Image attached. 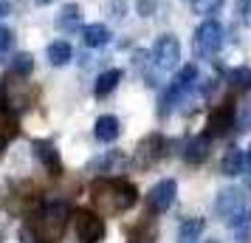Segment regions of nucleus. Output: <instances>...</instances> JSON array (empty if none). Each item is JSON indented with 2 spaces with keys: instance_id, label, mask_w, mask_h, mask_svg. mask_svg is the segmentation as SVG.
I'll return each instance as SVG.
<instances>
[{
  "instance_id": "nucleus-15",
  "label": "nucleus",
  "mask_w": 251,
  "mask_h": 243,
  "mask_svg": "<svg viewBox=\"0 0 251 243\" xmlns=\"http://www.w3.org/2000/svg\"><path fill=\"white\" fill-rule=\"evenodd\" d=\"M209 147H212V139L201 133V136H195L183 144V162L186 164H203L209 159Z\"/></svg>"
},
{
  "instance_id": "nucleus-30",
  "label": "nucleus",
  "mask_w": 251,
  "mask_h": 243,
  "mask_svg": "<svg viewBox=\"0 0 251 243\" xmlns=\"http://www.w3.org/2000/svg\"><path fill=\"white\" fill-rule=\"evenodd\" d=\"M107 9H110V17H116V20H122V17H125V3H122V0H113Z\"/></svg>"
},
{
  "instance_id": "nucleus-4",
  "label": "nucleus",
  "mask_w": 251,
  "mask_h": 243,
  "mask_svg": "<svg viewBox=\"0 0 251 243\" xmlns=\"http://www.w3.org/2000/svg\"><path fill=\"white\" fill-rule=\"evenodd\" d=\"M195 85H198V65H183L175 77H172V82L167 85V91H164V96H161V108H158V113L161 116H167L175 108L178 102H183L186 96H189V91H192Z\"/></svg>"
},
{
  "instance_id": "nucleus-20",
  "label": "nucleus",
  "mask_w": 251,
  "mask_h": 243,
  "mask_svg": "<svg viewBox=\"0 0 251 243\" xmlns=\"http://www.w3.org/2000/svg\"><path fill=\"white\" fill-rule=\"evenodd\" d=\"M220 173L228 175V178H234V175L243 173V150L240 147H226V153H223V159H220Z\"/></svg>"
},
{
  "instance_id": "nucleus-29",
  "label": "nucleus",
  "mask_w": 251,
  "mask_h": 243,
  "mask_svg": "<svg viewBox=\"0 0 251 243\" xmlns=\"http://www.w3.org/2000/svg\"><path fill=\"white\" fill-rule=\"evenodd\" d=\"M136 12L141 14V17H152V14L158 12V3H155V0H138Z\"/></svg>"
},
{
  "instance_id": "nucleus-27",
  "label": "nucleus",
  "mask_w": 251,
  "mask_h": 243,
  "mask_svg": "<svg viewBox=\"0 0 251 243\" xmlns=\"http://www.w3.org/2000/svg\"><path fill=\"white\" fill-rule=\"evenodd\" d=\"M14 46V31L12 28H6V26H0V57H6Z\"/></svg>"
},
{
  "instance_id": "nucleus-12",
  "label": "nucleus",
  "mask_w": 251,
  "mask_h": 243,
  "mask_svg": "<svg viewBox=\"0 0 251 243\" xmlns=\"http://www.w3.org/2000/svg\"><path fill=\"white\" fill-rule=\"evenodd\" d=\"M54 26H57L59 34H74V31H79L82 28V9L76 3H65V6L59 9Z\"/></svg>"
},
{
  "instance_id": "nucleus-32",
  "label": "nucleus",
  "mask_w": 251,
  "mask_h": 243,
  "mask_svg": "<svg viewBox=\"0 0 251 243\" xmlns=\"http://www.w3.org/2000/svg\"><path fill=\"white\" fill-rule=\"evenodd\" d=\"M9 12H12V3H9V0H0V20H3Z\"/></svg>"
},
{
  "instance_id": "nucleus-13",
  "label": "nucleus",
  "mask_w": 251,
  "mask_h": 243,
  "mask_svg": "<svg viewBox=\"0 0 251 243\" xmlns=\"http://www.w3.org/2000/svg\"><path fill=\"white\" fill-rule=\"evenodd\" d=\"M93 136H96V141H102V144H113V141L122 136V122H119L113 113L99 116L96 125H93Z\"/></svg>"
},
{
  "instance_id": "nucleus-33",
  "label": "nucleus",
  "mask_w": 251,
  "mask_h": 243,
  "mask_svg": "<svg viewBox=\"0 0 251 243\" xmlns=\"http://www.w3.org/2000/svg\"><path fill=\"white\" fill-rule=\"evenodd\" d=\"M37 6H48V3H54V0H34Z\"/></svg>"
},
{
  "instance_id": "nucleus-17",
  "label": "nucleus",
  "mask_w": 251,
  "mask_h": 243,
  "mask_svg": "<svg viewBox=\"0 0 251 243\" xmlns=\"http://www.w3.org/2000/svg\"><path fill=\"white\" fill-rule=\"evenodd\" d=\"M119 82H122V71L119 68H110V71H102L96 82H93V96L96 99H104V96H110V93L119 88Z\"/></svg>"
},
{
  "instance_id": "nucleus-3",
  "label": "nucleus",
  "mask_w": 251,
  "mask_h": 243,
  "mask_svg": "<svg viewBox=\"0 0 251 243\" xmlns=\"http://www.w3.org/2000/svg\"><path fill=\"white\" fill-rule=\"evenodd\" d=\"M223 43H226V31H223V26L217 23L215 17L203 20V23L195 28V40H192L195 57H201V59H215L217 54H220Z\"/></svg>"
},
{
  "instance_id": "nucleus-19",
  "label": "nucleus",
  "mask_w": 251,
  "mask_h": 243,
  "mask_svg": "<svg viewBox=\"0 0 251 243\" xmlns=\"http://www.w3.org/2000/svg\"><path fill=\"white\" fill-rule=\"evenodd\" d=\"M17 136V116L9 110V108H3L0 105V156H3V150L9 147V141Z\"/></svg>"
},
{
  "instance_id": "nucleus-24",
  "label": "nucleus",
  "mask_w": 251,
  "mask_h": 243,
  "mask_svg": "<svg viewBox=\"0 0 251 243\" xmlns=\"http://www.w3.org/2000/svg\"><path fill=\"white\" fill-rule=\"evenodd\" d=\"M189 3H192L195 14H201V17H212V14H217L220 9H223L226 0H189Z\"/></svg>"
},
{
  "instance_id": "nucleus-22",
  "label": "nucleus",
  "mask_w": 251,
  "mask_h": 243,
  "mask_svg": "<svg viewBox=\"0 0 251 243\" xmlns=\"http://www.w3.org/2000/svg\"><path fill=\"white\" fill-rule=\"evenodd\" d=\"M71 57H74V48H71L68 40H54V43L48 46V62H51L54 68H62V65H68Z\"/></svg>"
},
{
  "instance_id": "nucleus-5",
  "label": "nucleus",
  "mask_w": 251,
  "mask_h": 243,
  "mask_svg": "<svg viewBox=\"0 0 251 243\" xmlns=\"http://www.w3.org/2000/svg\"><path fill=\"white\" fill-rule=\"evenodd\" d=\"M150 59H152V68H158V71L178 68V62H181V43H178V37L175 34H161L158 40L152 43Z\"/></svg>"
},
{
  "instance_id": "nucleus-1",
  "label": "nucleus",
  "mask_w": 251,
  "mask_h": 243,
  "mask_svg": "<svg viewBox=\"0 0 251 243\" xmlns=\"http://www.w3.org/2000/svg\"><path fill=\"white\" fill-rule=\"evenodd\" d=\"M138 201L136 184L127 178H99L91 184V204L99 215H122Z\"/></svg>"
},
{
  "instance_id": "nucleus-9",
  "label": "nucleus",
  "mask_w": 251,
  "mask_h": 243,
  "mask_svg": "<svg viewBox=\"0 0 251 243\" xmlns=\"http://www.w3.org/2000/svg\"><path fill=\"white\" fill-rule=\"evenodd\" d=\"M234 119H237V113H234V96H226L220 105L212 108V113L206 119V136L209 139L226 136L228 130L234 128Z\"/></svg>"
},
{
  "instance_id": "nucleus-14",
  "label": "nucleus",
  "mask_w": 251,
  "mask_h": 243,
  "mask_svg": "<svg viewBox=\"0 0 251 243\" xmlns=\"http://www.w3.org/2000/svg\"><path fill=\"white\" fill-rule=\"evenodd\" d=\"M125 164H127V156L122 150H104L102 156H96V159L88 164V170H91V173H119Z\"/></svg>"
},
{
  "instance_id": "nucleus-6",
  "label": "nucleus",
  "mask_w": 251,
  "mask_h": 243,
  "mask_svg": "<svg viewBox=\"0 0 251 243\" xmlns=\"http://www.w3.org/2000/svg\"><path fill=\"white\" fill-rule=\"evenodd\" d=\"M164 156H167V139L161 133H150L138 141L136 153H133V164L138 170H152Z\"/></svg>"
},
{
  "instance_id": "nucleus-31",
  "label": "nucleus",
  "mask_w": 251,
  "mask_h": 243,
  "mask_svg": "<svg viewBox=\"0 0 251 243\" xmlns=\"http://www.w3.org/2000/svg\"><path fill=\"white\" fill-rule=\"evenodd\" d=\"M243 170L251 175V144H249V150L243 153Z\"/></svg>"
},
{
  "instance_id": "nucleus-34",
  "label": "nucleus",
  "mask_w": 251,
  "mask_h": 243,
  "mask_svg": "<svg viewBox=\"0 0 251 243\" xmlns=\"http://www.w3.org/2000/svg\"><path fill=\"white\" fill-rule=\"evenodd\" d=\"M206 243H220V241H215V238H212V241H206Z\"/></svg>"
},
{
  "instance_id": "nucleus-16",
  "label": "nucleus",
  "mask_w": 251,
  "mask_h": 243,
  "mask_svg": "<svg viewBox=\"0 0 251 243\" xmlns=\"http://www.w3.org/2000/svg\"><path fill=\"white\" fill-rule=\"evenodd\" d=\"M203 229H206V220L198 218V215H189V218H183L178 223V241L175 243H201Z\"/></svg>"
},
{
  "instance_id": "nucleus-26",
  "label": "nucleus",
  "mask_w": 251,
  "mask_h": 243,
  "mask_svg": "<svg viewBox=\"0 0 251 243\" xmlns=\"http://www.w3.org/2000/svg\"><path fill=\"white\" fill-rule=\"evenodd\" d=\"M237 130L240 133H249L251 130V99H246V102L240 105V110H237Z\"/></svg>"
},
{
  "instance_id": "nucleus-25",
  "label": "nucleus",
  "mask_w": 251,
  "mask_h": 243,
  "mask_svg": "<svg viewBox=\"0 0 251 243\" xmlns=\"http://www.w3.org/2000/svg\"><path fill=\"white\" fill-rule=\"evenodd\" d=\"M228 85L231 88H251V68H231L228 71Z\"/></svg>"
},
{
  "instance_id": "nucleus-18",
  "label": "nucleus",
  "mask_w": 251,
  "mask_h": 243,
  "mask_svg": "<svg viewBox=\"0 0 251 243\" xmlns=\"http://www.w3.org/2000/svg\"><path fill=\"white\" fill-rule=\"evenodd\" d=\"M82 43L88 48H104L110 43V28L104 23H91L82 28Z\"/></svg>"
},
{
  "instance_id": "nucleus-8",
  "label": "nucleus",
  "mask_w": 251,
  "mask_h": 243,
  "mask_svg": "<svg viewBox=\"0 0 251 243\" xmlns=\"http://www.w3.org/2000/svg\"><path fill=\"white\" fill-rule=\"evenodd\" d=\"M246 212V192L240 187H223L215 198V215L217 220L223 223H231V220Z\"/></svg>"
},
{
  "instance_id": "nucleus-23",
  "label": "nucleus",
  "mask_w": 251,
  "mask_h": 243,
  "mask_svg": "<svg viewBox=\"0 0 251 243\" xmlns=\"http://www.w3.org/2000/svg\"><path fill=\"white\" fill-rule=\"evenodd\" d=\"M31 71H34V54H31V51L14 54V59L9 62V74H12V77H28Z\"/></svg>"
},
{
  "instance_id": "nucleus-21",
  "label": "nucleus",
  "mask_w": 251,
  "mask_h": 243,
  "mask_svg": "<svg viewBox=\"0 0 251 243\" xmlns=\"http://www.w3.org/2000/svg\"><path fill=\"white\" fill-rule=\"evenodd\" d=\"M228 229H231V243H251V209L237 215L228 223Z\"/></svg>"
},
{
  "instance_id": "nucleus-2",
  "label": "nucleus",
  "mask_w": 251,
  "mask_h": 243,
  "mask_svg": "<svg viewBox=\"0 0 251 243\" xmlns=\"http://www.w3.org/2000/svg\"><path fill=\"white\" fill-rule=\"evenodd\" d=\"M65 226H68V204H62V201L46 204V207L40 209V215L34 218V223H31L37 241H46V243L59 241Z\"/></svg>"
},
{
  "instance_id": "nucleus-28",
  "label": "nucleus",
  "mask_w": 251,
  "mask_h": 243,
  "mask_svg": "<svg viewBox=\"0 0 251 243\" xmlns=\"http://www.w3.org/2000/svg\"><path fill=\"white\" fill-rule=\"evenodd\" d=\"M237 20L243 26H251V0H237Z\"/></svg>"
},
{
  "instance_id": "nucleus-10",
  "label": "nucleus",
  "mask_w": 251,
  "mask_h": 243,
  "mask_svg": "<svg viewBox=\"0 0 251 243\" xmlns=\"http://www.w3.org/2000/svg\"><path fill=\"white\" fill-rule=\"evenodd\" d=\"M175 195H178V184H175V178H161L158 184L152 187L147 192V209L152 215H164L167 209L175 204Z\"/></svg>"
},
{
  "instance_id": "nucleus-7",
  "label": "nucleus",
  "mask_w": 251,
  "mask_h": 243,
  "mask_svg": "<svg viewBox=\"0 0 251 243\" xmlns=\"http://www.w3.org/2000/svg\"><path fill=\"white\" fill-rule=\"evenodd\" d=\"M74 232L82 243H102L104 235H107V226H104V218L99 212H91V209H79L74 215Z\"/></svg>"
},
{
  "instance_id": "nucleus-11",
  "label": "nucleus",
  "mask_w": 251,
  "mask_h": 243,
  "mask_svg": "<svg viewBox=\"0 0 251 243\" xmlns=\"http://www.w3.org/2000/svg\"><path fill=\"white\" fill-rule=\"evenodd\" d=\"M34 153H37V159H40V164L46 167V173H51V175L62 173V159H59V150L54 147V141L37 139L34 141Z\"/></svg>"
}]
</instances>
